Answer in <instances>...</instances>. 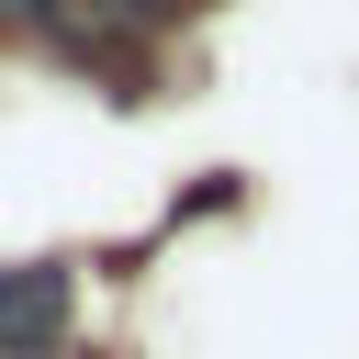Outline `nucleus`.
I'll use <instances>...</instances> for the list:
<instances>
[{
  "label": "nucleus",
  "mask_w": 359,
  "mask_h": 359,
  "mask_svg": "<svg viewBox=\"0 0 359 359\" xmlns=\"http://www.w3.org/2000/svg\"><path fill=\"white\" fill-rule=\"evenodd\" d=\"M67 314H79L67 258H11V269H0V359H45V348H67Z\"/></svg>",
  "instance_id": "1"
},
{
  "label": "nucleus",
  "mask_w": 359,
  "mask_h": 359,
  "mask_svg": "<svg viewBox=\"0 0 359 359\" xmlns=\"http://www.w3.org/2000/svg\"><path fill=\"white\" fill-rule=\"evenodd\" d=\"M45 359H79V348H45Z\"/></svg>",
  "instance_id": "2"
}]
</instances>
